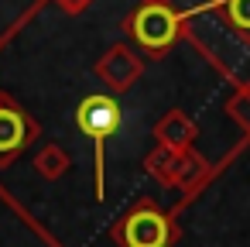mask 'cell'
Returning <instances> with one entry per match:
<instances>
[{
	"mask_svg": "<svg viewBox=\"0 0 250 247\" xmlns=\"http://www.w3.org/2000/svg\"><path fill=\"white\" fill-rule=\"evenodd\" d=\"M185 24H188V14L171 7L168 0H144L141 7L127 14L124 31L147 59H165L182 42Z\"/></svg>",
	"mask_w": 250,
	"mask_h": 247,
	"instance_id": "1",
	"label": "cell"
},
{
	"mask_svg": "<svg viewBox=\"0 0 250 247\" xmlns=\"http://www.w3.org/2000/svg\"><path fill=\"white\" fill-rule=\"evenodd\" d=\"M120 103L110 93H89L76 107V127L93 141V189L96 199H106V141L120 131Z\"/></svg>",
	"mask_w": 250,
	"mask_h": 247,
	"instance_id": "2",
	"label": "cell"
},
{
	"mask_svg": "<svg viewBox=\"0 0 250 247\" xmlns=\"http://www.w3.org/2000/svg\"><path fill=\"white\" fill-rule=\"evenodd\" d=\"M110 237L120 247H171L182 237V230L175 223V213L161 209L151 196H141L110 226Z\"/></svg>",
	"mask_w": 250,
	"mask_h": 247,
	"instance_id": "3",
	"label": "cell"
},
{
	"mask_svg": "<svg viewBox=\"0 0 250 247\" xmlns=\"http://www.w3.org/2000/svg\"><path fill=\"white\" fill-rule=\"evenodd\" d=\"M38 137H42L38 120L11 93H0V168L18 161Z\"/></svg>",
	"mask_w": 250,
	"mask_h": 247,
	"instance_id": "4",
	"label": "cell"
},
{
	"mask_svg": "<svg viewBox=\"0 0 250 247\" xmlns=\"http://www.w3.org/2000/svg\"><path fill=\"white\" fill-rule=\"evenodd\" d=\"M93 72H96V79L106 86L110 96H120V93L134 90V83L141 79V72H144V59H141L130 45L117 42V45H110V48L96 59Z\"/></svg>",
	"mask_w": 250,
	"mask_h": 247,
	"instance_id": "5",
	"label": "cell"
},
{
	"mask_svg": "<svg viewBox=\"0 0 250 247\" xmlns=\"http://www.w3.org/2000/svg\"><path fill=\"white\" fill-rule=\"evenodd\" d=\"M154 141L158 144H165V148H171V151H188L192 144H195V137H199V127H195V120L185 113V110H168L158 124H154Z\"/></svg>",
	"mask_w": 250,
	"mask_h": 247,
	"instance_id": "6",
	"label": "cell"
},
{
	"mask_svg": "<svg viewBox=\"0 0 250 247\" xmlns=\"http://www.w3.org/2000/svg\"><path fill=\"white\" fill-rule=\"evenodd\" d=\"M202 11L216 14L243 45H250V0H209V4L192 7V11H185V14L192 18V14H202Z\"/></svg>",
	"mask_w": 250,
	"mask_h": 247,
	"instance_id": "7",
	"label": "cell"
},
{
	"mask_svg": "<svg viewBox=\"0 0 250 247\" xmlns=\"http://www.w3.org/2000/svg\"><path fill=\"white\" fill-rule=\"evenodd\" d=\"M178 165H182V151H171L165 144H154L144 158V172L165 189H178Z\"/></svg>",
	"mask_w": 250,
	"mask_h": 247,
	"instance_id": "8",
	"label": "cell"
},
{
	"mask_svg": "<svg viewBox=\"0 0 250 247\" xmlns=\"http://www.w3.org/2000/svg\"><path fill=\"white\" fill-rule=\"evenodd\" d=\"M212 175V165L206 161V155H199L195 148L182 151V165H178V189L185 192V199H192Z\"/></svg>",
	"mask_w": 250,
	"mask_h": 247,
	"instance_id": "9",
	"label": "cell"
},
{
	"mask_svg": "<svg viewBox=\"0 0 250 247\" xmlns=\"http://www.w3.org/2000/svg\"><path fill=\"white\" fill-rule=\"evenodd\" d=\"M72 168V158L62 144H45L38 155H35V172L45 179V182H59L65 172Z\"/></svg>",
	"mask_w": 250,
	"mask_h": 247,
	"instance_id": "10",
	"label": "cell"
},
{
	"mask_svg": "<svg viewBox=\"0 0 250 247\" xmlns=\"http://www.w3.org/2000/svg\"><path fill=\"white\" fill-rule=\"evenodd\" d=\"M226 117L243 131V141H250V96L247 93H233L229 100H226Z\"/></svg>",
	"mask_w": 250,
	"mask_h": 247,
	"instance_id": "11",
	"label": "cell"
},
{
	"mask_svg": "<svg viewBox=\"0 0 250 247\" xmlns=\"http://www.w3.org/2000/svg\"><path fill=\"white\" fill-rule=\"evenodd\" d=\"M52 4H55L59 11H65L69 18H79L83 11H89V7H93V0H52Z\"/></svg>",
	"mask_w": 250,
	"mask_h": 247,
	"instance_id": "12",
	"label": "cell"
},
{
	"mask_svg": "<svg viewBox=\"0 0 250 247\" xmlns=\"http://www.w3.org/2000/svg\"><path fill=\"white\" fill-rule=\"evenodd\" d=\"M236 90H240V93H247V96H250V79H240V83H236Z\"/></svg>",
	"mask_w": 250,
	"mask_h": 247,
	"instance_id": "13",
	"label": "cell"
}]
</instances>
